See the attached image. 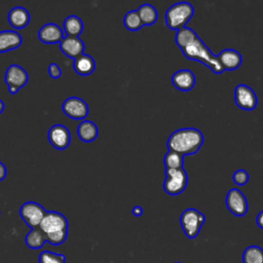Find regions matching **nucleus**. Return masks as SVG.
<instances>
[{"label":"nucleus","instance_id":"4","mask_svg":"<svg viewBox=\"0 0 263 263\" xmlns=\"http://www.w3.org/2000/svg\"><path fill=\"white\" fill-rule=\"evenodd\" d=\"M194 13L193 6L188 2H179L172 5L165 12V23L170 29L180 30L186 27Z\"/></svg>","mask_w":263,"mask_h":263},{"label":"nucleus","instance_id":"30","mask_svg":"<svg viewBox=\"0 0 263 263\" xmlns=\"http://www.w3.org/2000/svg\"><path fill=\"white\" fill-rule=\"evenodd\" d=\"M6 174H7L6 166L2 162H0V181H2L6 177Z\"/></svg>","mask_w":263,"mask_h":263},{"label":"nucleus","instance_id":"11","mask_svg":"<svg viewBox=\"0 0 263 263\" xmlns=\"http://www.w3.org/2000/svg\"><path fill=\"white\" fill-rule=\"evenodd\" d=\"M235 104L245 110H253L257 106V96L255 91L246 84H239L234 90Z\"/></svg>","mask_w":263,"mask_h":263},{"label":"nucleus","instance_id":"23","mask_svg":"<svg viewBox=\"0 0 263 263\" xmlns=\"http://www.w3.org/2000/svg\"><path fill=\"white\" fill-rule=\"evenodd\" d=\"M137 11L144 26H151L157 21L156 8L151 4H143L138 8Z\"/></svg>","mask_w":263,"mask_h":263},{"label":"nucleus","instance_id":"28","mask_svg":"<svg viewBox=\"0 0 263 263\" xmlns=\"http://www.w3.org/2000/svg\"><path fill=\"white\" fill-rule=\"evenodd\" d=\"M232 179L235 184L245 185L249 181V174L245 170H237L234 172Z\"/></svg>","mask_w":263,"mask_h":263},{"label":"nucleus","instance_id":"10","mask_svg":"<svg viewBox=\"0 0 263 263\" xmlns=\"http://www.w3.org/2000/svg\"><path fill=\"white\" fill-rule=\"evenodd\" d=\"M62 109L68 117L73 119H83L88 114L87 104L77 97H70L66 99L63 103Z\"/></svg>","mask_w":263,"mask_h":263},{"label":"nucleus","instance_id":"25","mask_svg":"<svg viewBox=\"0 0 263 263\" xmlns=\"http://www.w3.org/2000/svg\"><path fill=\"white\" fill-rule=\"evenodd\" d=\"M163 162L165 165V168L167 170H177V168H182L183 167V162H184V155L168 150L167 153L164 155Z\"/></svg>","mask_w":263,"mask_h":263},{"label":"nucleus","instance_id":"9","mask_svg":"<svg viewBox=\"0 0 263 263\" xmlns=\"http://www.w3.org/2000/svg\"><path fill=\"white\" fill-rule=\"evenodd\" d=\"M226 205L228 210L235 216L241 217L248 212V201L243 193L236 189L232 188L227 192L226 195Z\"/></svg>","mask_w":263,"mask_h":263},{"label":"nucleus","instance_id":"6","mask_svg":"<svg viewBox=\"0 0 263 263\" xmlns=\"http://www.w3.org/2000/svg\"><path fill=\"white\" fill-rule=\"evenodd\" d=\"M188 176L185 170H167L165 168V180L163 182V189L170 195H177L183 192L187 186Z\"/></svg>","mask_w":263,"mask_h":263},{"label":"nucleus","instance_id":"2","mask_svg":"<svg viewBox=\"0 0 263 263\" xmlns=\"http://www.w3.org/2000/svg\"><path fill=\"white\" fill-rule=\"evenodd\" d=\"M203 143V135L197 128L185 127L175 130L167 140V148L182 155L193 154L199 150Z\"/></svg>","mask_w":263,"mask_h":263},{"label":"nucleus","instance_id":"29","mask_svg":"<svg viewBox=\"0 0 263 263\" xmlns=\"http://www.w3.org/2000/svg\"><path fill=\"white\" fill-rule=\"evenodd\" d=\"M48 73H49L51 78H59L61 76V74H62V71H61L60 67L55 63H51L48 66Z\"/></svg>","mask_w":263,"mask_h":263},{"label":"nucleus","instance_id":"7","mask_svg":"<svg viewBox=\"0 0 263 263\" xmlns=\"http://www.w3.org/2000/svg\"><path fill=\"white\" fill-rule=\"evenodd\" d=\"M46 213L42 205L34 201H27L20 209V216L31 229L39 227Z\"/></svg>","mask_w":263,"mask_h":263},{"label":"nucleus","instance_id":"27","mask_svg":"<svg viewBox=\"0 0 263 263\" xmlns=\"http://www.w3.org/2000/svg\"><path fill=\"white\" fill-rule=\"evenodd\" d=\"M39 263H66V258L62 254L43 251L39 255Z\"/></svg>","mask_w":263,"mask_h":263},{"label":"nucleus","instance_id":"18","mask_svg":"<svg viewBox=\"0 0 263 263\" xmlns=\"http://www.w3.org/2000/svg\"><path fill=\"white\" fill-rule=\"evenodd\" d=\"M30 22V13L29 11L22 7L16 6L12 8L8 13V23L11 27L15 29H23L25 28Z\"/></svg>","mask_w":263,"mask_h":263},{"label":"nucleus","instance_id":"13","mask_svg":"<svg viewBox=\"0 0 263 263\" xmlns=\"http://www.w3.org/2000/svg\"><path fill=\"white\" fill-rule=\"evenodd\" d=\"M59 44L62 52L69 58H72L75 60L76 58L83 54L84 43L79 37L66 36L62 39V41Z\"/></svg>","mask_w":263,"mask_h":263},{"label":"nucleus","instance_id":"34","mask_svg":"<svg viewBox=\"0 0 263 263\" xmlns=\"http://www.w3.org/2000/svg\"><path fill=\"white\" fill-rule=\"evenodd\" d=\"M175 263H181V262H175Z\"/></svg>","mask_w":263,"mask_h":263},{"label":"nucleus","instance_id":"17","mask_svg":"<svg viewBox=\"0 0 263 263\" xmlns=\"http://www.w3.org/2000/svg\"><path fill=\"white\" fill-rule=\"evenodd\" d=\"M22 36L11 30L1 31L0 32V52L9 51L18 47L22 44Z\"/></svg>","mask_w":263,"mask_h":263},{"label":"nucleus","instance_id":"1","mask_svg":"<svg viewBox=\"0 0 263 263\" xmlns=\"http://www.w3.org/2000/svg\"><path fill=\"white\" fill-rule=\"evenodd\" d=\"M175 39L177 45L187 59L201 62L215 73H222L224 71L217 55L211 52L209 47L192 29L185 27L178 30Z\"/></svg>","mask_w":263,"mask_h":263},{"label":"nucleus","instance_id":"14","mask_svg":"<svg viewBox=\"0 0 263 263\" xmlns=\"http://www.w3.org/2000/svg\"><path fill=\"white\" fill-rule=\"evenodd\" d=\"M65 32L57 24H46L38 32V37L43 43H60L65 36Z\"/></svg>","mask_w":263,"mask_h":263},{"label":"nucleus","instance_id":"21","mask_svg":"<svg viewBox=\"0 0 263 263\" xmlns=\"http://www.w3.org/2000/svg\"><path fill=\"white\" fill-rule=\"evenodd\" d=\"M83 30L81 20L76 15H70L64 21V32L66 36L78 37Z\"/></svg>","mask_w":263,"mask_h":263},{"label":"nucleus","instance_id":"12","mask_svg":"<svg viewBox=\"0 0 263 263\" xmlns=\"http://www.w3.org/2000/svg\"><path fill=\"white\" fill-rule=\"evenodd\" d=\"M48 141L54 148L59 150H64L70 144V132L63 124H54L48 130Z\"/></svg>","mask_w":263,"mask_h":263},{"label":"nucleus","instance_id":"15","mask_svg":"<svg viewBox=\"0 0 263 263\" xmlns=\"http://www.w3.org/2000/svg\"><path fill=\"white\" fill-rule=\"evenodd\" d=\"M172 82L174 86L179 90L188 91L192 89L195 84V76L192 71L188 69H182L173 74Z\"/></svg>","mask_w":263,"mask_h":263},{"label":"nucleus","instance_id":"24","mask_svg":"<svg viewBox=\"0 0 263 263\" xmlns=\"http://www.w3.org/2000/svg\"><path fill=\"white\" fill-rule=\"evenodd\" d=\"M243 263H263V249L258 246L248 247L242 254Z\"/></svg>","mask_w":263,"mask_h":263},{"label":"nucleus","instance_id":"19","mask_svg":"<svg viewBox=\"0 0 263 263\" xmlns=\"http://www.w3.org/2000/svg\"><path fill=\"white\" fill-rule=\"evenodd\" d=\"M73 67L76 73H78L79 75L86 76L95 71L96 62L89 54L83 53L74 60Z\"/></svg>","mask_w":263,"mask_h":263},{"label":"nucleus","instance_id":"16","mask_svg":"<svg viewBox=\"0 0 263 263\" xmlns=\"http://www.w3.org/2000/svg\"><path fill=\"white\" fill-rule=\"evenodd\" d=\"M221 66L223 67L224 70H235L237 69L242 62V58L241 54L232 49V48H226L223 49L218 55H217Z\"/></svg>","mask_w":263,"mask_h":263},{"label":"nucleus","instance_id":"31","mask_svg":"<svg viewBox=\"0 0 263 263\" xmlns=\"http://www.w3.org/2000/svg\"><path fill=\"white\" fill-rule=\"evenodd\" d=\"M132 212H133V215H134V216L139 217V216H141V215L143 214V209H142L141 206H139V205H136V206L133 208Z\"/></svg>","mask_w":263,"mask_h":263},{"label":"nucleus","instance_id":"5","mask_svg":"<svg viewBox=\"0 0 263 263\" xmlns=\"http://www.w3.org/2000/svg\"><path fill=\"white\" fill-rule=\"evenodd\" d=\"M204 221V215L196 209H187L181 214L180 217L181 227L185 235L189 238H194L198 235Z\"/></svg>","mask_w":263,"mask_h":263},{"label":"nucleus","instance_id":"3","mask_svg":"<svg viewBox=\"0 0 263 263\" xmlns=\"http://www.w3.org/2000/svg\"><path fill=\"white\" fill-rule=\"evenodd\" d=\"M39 228L44 232L46 241L53 246L63 243L68 235V221L59 212H47Z\"/></svg>","mask_w":263,"mask_h":263},{"label":"nucleus","instance_id":"22","mask_svg":"<svg viewBox=\"0 0 263 263\" xmlns=\"http://www.w3.org/2000/svg\"><path fill=\"white\" fill-rule=\"evenodd\" d=\"M45 241L46 236L39 227L31 229V231L26 235V245L33 250L42 248Z\"/></svg>","mask_w":263,"mask_h":263},{"label":"nucleus","instance_id":"20","mask_svg":"<svg viewBox=\"0 0 263 263\" xmlns=\"http://www.w3.org/2000/svg\"><path fill=\"white\" fill-rule=\"evenodd\" d=\"M99 134L97 125L90 120H83L77 127V135L83 142H91L97 139Z\"/></svg>","mask_w":263,"mask_h":263},{"label":"nucleus","instance_id":"8","mask_svg":"<svg viewBox=\"0 0 263 263\" xmlns=\"http://www.w3.org/2000/svg\"><path fill=\"white\" fill-rule=\"evenodd\" d=\"M5 82L8 85L9 92L16 93L28 82V73L18 65H10L5 73Z\"/></svg>","mask_w":263,"mask_h":263},{"label":"nucleus","instance_id":"33","mask_svg":"<svg viewBox=\"0 0 263 263\" xmlns=\"http://www.w3.org/2000/svg\"><path fill=\"white\" fill-rule=\"evenodd\" d=\"M3 109H4V103L0 100V113L3 111Z\"/></svg>","mask_w":263,"mask_h":263},{"label":"nucleus","instance_id":"26","mask_svg":"<svg viewBox=\"0 0 263 263\" xmlns=\"http://www.w3.org/2000/svg\"><path fill=\"white\" fill-rule=\"evenodd\" d=\"M123 24H124V27L130 31H138L144 26L137 10L128 11L124 15Z\"/></svg>","mask_w":263,"mask_h":263},{"label":"nucleus","instance_id":"32","mask_svg":"<svg viewBox=\"0 0 263 263\" xmlns=\"http://www.w3.org/2000/svg\"><path fill=\"white\" fill-rule=\"evenodd\" d=\"M256 222H257V225L263 229V211H261L258 216H257V219H256Z\"/></svg>","mask_w":263,"mask_h":263}]
</instances>
